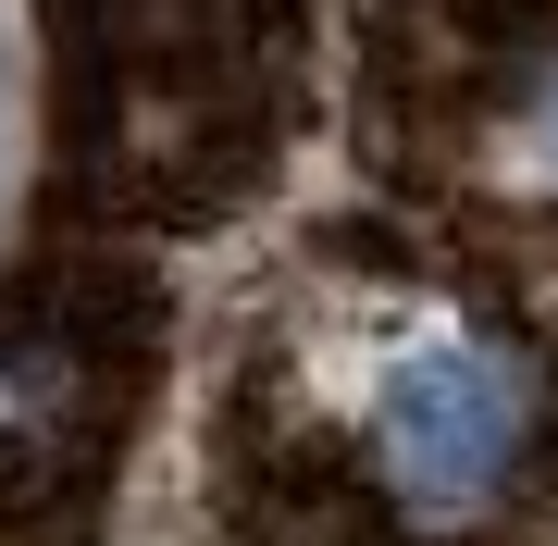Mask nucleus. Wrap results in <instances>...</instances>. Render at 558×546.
Instances as JSON below:
<instances>
[{
  "label": "nucleus",
  "instance_id": "nucleus-2",
  "mask_svg": "<svg viewBox=\"0 0 558 546\" xmlns=\"http://www.w3.org/2000/svg\"><path fill=\"white\" fill-rule=\"evenodd\" d=\"M521 162L558 186V50L534 62V87H521Z\"/></svg>",
  "mask_w": 558,
  "mask_h": 546
},
{
  "label": "nucleus",
  "instance_id": "nucleus-1",
  "mask_svg": "<svg viewBox=\"0 0 558 546\" xmlns=\"http://www.w3.org/2000/svg\"><path fill=\"white\" fill-rule=\"evenodd\" d=\"M546 348L472 299H410L360 348L336 447H311V546H459L509 522V497L546 472Z\"/></svg>",
  "mask_w": 558,
  "mask_h": 546
}]
</instances>
